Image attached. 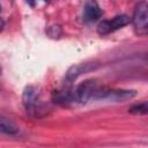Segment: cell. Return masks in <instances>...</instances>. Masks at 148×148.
Returning a JSON list of instances; mask_svg holds the SVG:
<instances>
[{"label": "cell", "instance_id": "cell-1", "mask_svg": "<svg viewBox=\"0 0 148 148\" xmlns=\"http://www.w3.org/2000/svg\"><path fill=\"white\" fill-rule=\"evenodd\" d=\"M101 87L102 84H99L96 80H87L80 83L77 87L74 88L76 104H84L91 99L95 101V97Z\"/></svg>", "mask_w": 148, "mask_h": 148}, {"label": "cell", "instance_id": "cell-2", "mask_svg": "<svg viewBox=\"0 0 148 148\" xmlns=\"http://www.w3.org/2000/svg\"><path fill=\"white\" fill-rule=\"evenodd\" d=\"M136 95L135 90H126V89H110L104 86L101 87L98 90L95 101H109L113 103L125 102L132 99Z\"/></svg>", "mask_w": 148, "mask_h": 148}, {"label": "cell", "instance_id": "cell-3", "mask_svg": "<svg viewBox=\"0 0 148 148\" xmlns=\"http://www.w3.org/2000/svg\"><path fill=\"white\" fill-rule=\"evenodd\" d=\"M132 23L135 34L139 36H146L148 32V5L146 1L139 2L133 13Z\"/></svg>", "mask_w": 148, "mask_h": 148}, {"label": "cell", "instance_id": "cell-4", "mask_svg": "<svg viewBox=\"0 0 148 148\" xmlns=\"http://www.w3.org/2000/svg\"><path fill=\"white\" fill-rule=\"evenodd\" d=\"M131 22L130 16L121 14V15H117L114 17H112L111 20H103L98 23L97 25V32L99 35H108L111 34L118 29H121L123 27L127 25Z\"/></svg>", "mask_w": 148, "mask_h": 148}, {"label": "cell", "instance_id": "cell-5", "mask_svg": "<svg viewBox=\"0 0 148 148\" xmlns=\"http://www.w3.org/2000/svg\"><path fill=\"white\" fill-rule=\"evenodd\" d=\"M22 102L23 105L29 113H35L37 114L40 111V99H39V92L36 87L34 86H28L23 90L22 95Z\"/></svg>", "mask_w": 148, "mask_h": 148}, {"label": "cell", "instance_id": "cell-6", "mask_svg": "<svg viewBox=\"0 0 148 148\" xmlns=\"http://www.w3.org/2000/svg\"><path fill=\"white\" fill-rule=\"evenodd\" d=\"M97 62L95 61H90V62H82V64H76V65H73L68 68V71L66 72V75H65V82L66 84L71 86V83L73 81H75L80 75L84 74V73H88L90 71H94L95 68H97Z\"/></svg>", "mask_w": 148, "mask_h": 148}, {"label": "cell", "instance_id": "cell-7", "mask_svg": "<svg viewBox=\"0 0 148 148\" xmlns=\"http://www.w3.org/2000/svg\"><path fill=\"white\" fill-rule=\"evenodd\" d=\"M52 98H53V102L56 104H59V105H62V106H68V105L76 104L74 88H72L68 84H65V87H62L61 89L56 90L53 92Z\"/></svg>", "mask_w": 148, "mask_h": 148}, {"label": "cell", "instance_id": "cell-8", "mask_svg": "<svg viewBox=\"0 0 148 148\" xmlns=\"http://www.w3.org/2000/svg\"><path fill=\"white\" fill-rule=\"evenodd\" d=\"M103 16V10L99 7V5L97 2L90 1L87 2L84 5L83 8V20L86 22H95L98 18H101Z\"/></svg>", "mask_w": 148, "mask_h": 148}, {"label": "cell", "instance_id": "cell-9", "mask_svg": "<svg viewBox=\"0 0 148 148\" xmlns=\"http://www.w3.org/2000/svg\"><path fill=\"white\" fill-rule=\"evenodd\" d=\"M0 132L7 135H15L18 133V128L13 121L0 114Z\"/></svg>", "mask_w": 148, "mask_h": 148}, {"label": "cell", "instance_id": "cell-10", "mask_svg": "<svg viewBox=\"0 0 148 148\" xmlns=\"http://www.w3.org/2000/svg\"><path fill=\"white\" fill-rule=\"evenodd\" d=\"M147 111H148V106H147V102H141V103H138V104H134L132 105L130 109H128V112L132 113V114H147Z\"/></svg>", "mask_w": 148, "mask_h": 148}, {"label": "cell", "instance_id": "cell-11", "mask_svg": "<svg viewBox=\"0 0 148 148\" xmlns=\"http://www.w3.org/2000/svg\"><path fill=\"white\" fill-rule=\"evenodd\" d=\"M3 28H5V21H3V20L0 17V31H1Z\"/></svg>", "mask_w": 148, "mask_h": 148}, {"label": "cell", "instance_id": "cell-12", "mask_svg": "<svg viewBox=\"0 0 148 148\" xmlns=\"http://www.w3.org/2000/svg\"><path fill=\"white\" fill-rule=\"evenodd\" d=\"M1 72H2V69H1V65H0V75H1Z\"/></svg>", "mask_w": 148, "mask_h": 148}]
</instances>
